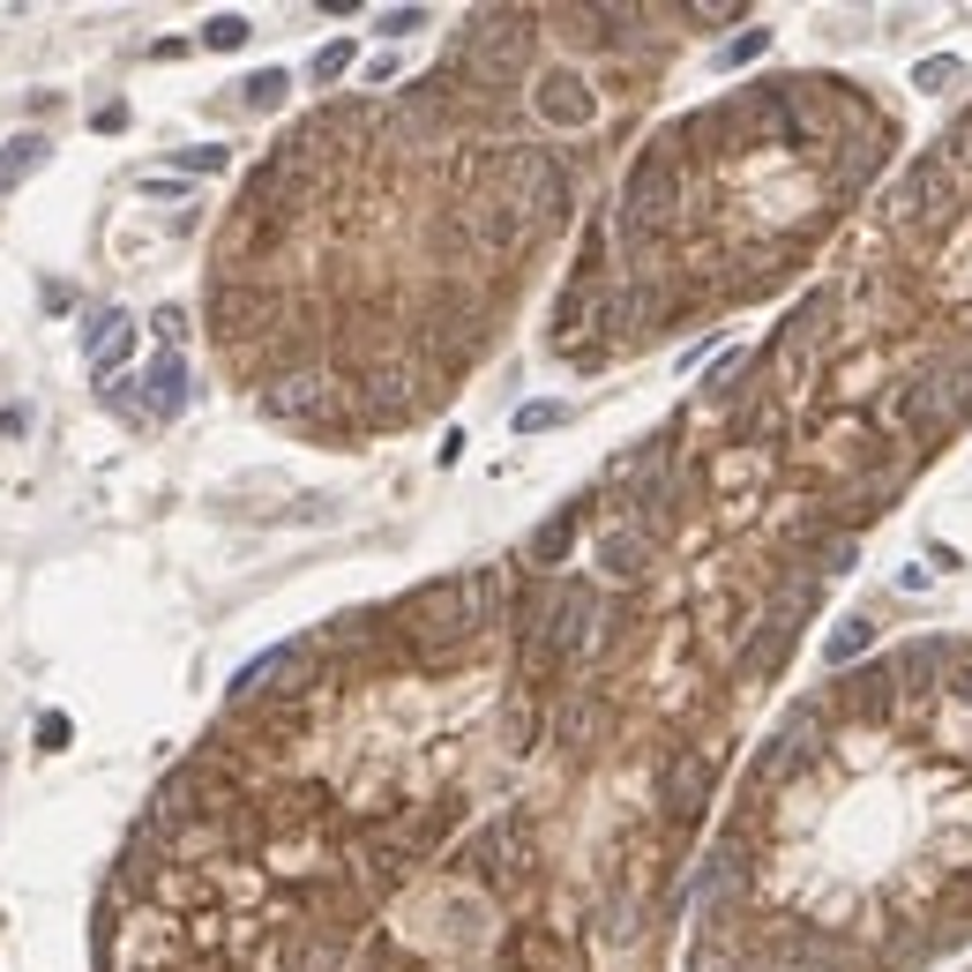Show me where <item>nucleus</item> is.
I'll return each instance as SVG.
<instances>
[{
    "instance_id": "nucleus-1",
    "label": "nucleus",
    "mask_w": 972,
    "mask_h": 972,
    "mask_svg": "<svg viewBox=\"0 0 972 972\" xmlns=\"http://www.w3.org/2000/svg\"><path fill=\"white\" fill-rule=\"evenodd\" d=\"M719 763H725V748H704V741L666 748V763H659V823H666L674 846H688V831L704 823L711 786H719Z\"/></svg>"
},
{
    "instance_id": "nucleus-2",
    "label": "nucleus",
    "mask_w": 972,
    "mask_h": 972,
    "mask_svg": "<svg viewBox=\"0 0 972 972\" xmlns=\"http://www.w3.org/2000/svg\"><path fill=\"white\" fill-rule=\"evenodd\" d=\"M651 569H659V539L636 531L629 516H606L598 524V576L606 584H643Z\"/></svg>"
},
{
    "instance_id": "nucleus-3",
    "label": "nucleus",
    "mask_w": 972,
    "mask_h": 972,
    "mask_svg": "<svg viewBox=\"0 0 972 972\" xmlns=\"http://www.w3.org/2000/svg\"><path fill=\"white\" fill-rule=\"evenodd\" d=\"M584 524H592V494H584V502H561V508L547 516V524L531 531V547H524V561H531L539 576H553V569L569 561V547H576V531H584Z\"/></svg>"
},
{
    "instance_id": "nucleus-4",
    "label": "nucleus",
    "mask_w": 972,
    "mask_h": 972,
    "mask_svg": "<svg viewBox=\"0 0 972 972\" xmlns=\"http://www.w3.org/2000/svg\"><path fill=\"white\" fill-rule=\"evenodd\" d=\"M868 651H876V614H846L838 629L823 636V659H831L838 674H853V666H860Z\"/></svg>"
},
{
    "instance_id": "nucleus-5",
    "label": "nucleus",
    "mask_w": 972,
    "mask_h": 972,
    "mask_svg": "<svg viewBox=\"0 0 972 972\" xmlns=\"http://www.w3.org/2000/svg\"><path fill=\"white\" fill-rule=\"evenodd\" d=\"M142 389H150V412H158V420L187 412V367H180V352H158L150 375H142Z\"/></svg>"
},
{
    "instance_id": "nucleus-6",
    "label": "nucleus",
    "mask_w": 972,
    "mask_h": 972,
    "mask_svg": "<svg viewBox=\"0 0 972 972\" xmlns=\"http://www.w3.org/2000/svg\"><path fill=\"white\" fill-rule=\"evenodd\" d=\"M45 158H53V142H45V135H8V142H0V195H15V187H23Z\"/></svg>"
},
{
    "instance_id": "nucleus-7",
    "label": "nucleus",
    "mask_w": 972,
    "mask_h": 972,
    "mask_svg": "<svg viewBox=\"0 0 972 972\" xmlns=\"http://www.w3.org/2000/svg\"><path fill=\"white\" fill-rule=\"evenodd\" d=\"M127 352H135V322H127V315H105V322L90 330V375H113Z\"/></svg>"
},
{
    "instance_id": "nucleus-8",
    "label": "nucleus",
    "mask_w": 972,
    "mask_h": 972,
    "mask_svg": "<svg viewBox=\"0 0 972 972\" xmlns=\"http://www.w3.org/2000/svg\"><path fill=\"white\" fill-rule=\"evenodd\" d=\"M285 90H293V76H285V68H262V76H248V83H240V98H248L254 113H270Z\"/></svg>"
},
{
    "instance_id": "nucleus-9",
    "label": "nucleus",
    "mask_w": 972,
    "mask_h": 972,
    "mask_svg": "<svg viewBox=\"0 0 972 972\" xmlns=\"http://www.w3.org/2000/svg\"><path fill=\"white\" fill-rule=\"evenodd\" d=\"M763 53H770V31H741V38H725L719 45V68H748V60H763Z\"/></svg>"
},
{
    "instance_id": "nucleus-10",
    "label": "nucleus",
    "mask_w": 972,
    "mask_h": 972,
    "mask_svg": "<svg viewBox=\"0 0 972 972\" xmlns=\"http://www.w3.org/2000/svg\"><path fill=\"white\" fill-rule=\"evenodd\" d=\"M203 45H210V53H240V45H248V15H210V23H203Z\"/></svg>"
},
{
    "instance_id": "nucleus-11",
    "label": "nucleus",
    "mask_w": 972,
    "mask_h": 972,
    "mask_svg": "<svg viewBox=\"0 0 972 972\" xmlns=\"http://www.w3.org/2000/svg\"><path fill=\"white\" fill-rule=\"evenodd\" d=\"M958 76H965V68H958L950 53H935V60H920V68H913V90H950Z\"/></svg>"
},
{
    "instance_id": "nucleus-12",
    "label": "nucleus",
    "mask_w": 972,
    "mask_h": 972,
    "mask_svg": "<svg viewBox=\"0 0 972 972\" xmlns=\"http://www.w3.org/2000/svg\"><path fill=\"white\" fill-rule=\"evenodd\" d=\"M561 420H569V404L539 397V404H524V412H516V434H547V426H561Z\"/></svg>"
},
{
    "instance_id": "nucleus-13",
    "label": "nucleus",
    "mask_w": 972,
    "mask_h": 972,
    "mask_svg": "<svg viewBox=\"0 0 972 972\" xmlns=\"http://www.w3.org/2000/svg\"><path fill=\"white\" fill-rule=\"evenodd\" d=\"M307 76H315V83H338V76H352V45H344V38H338V45H322Z\"/></svg>"
},
{
    "instance_id": "nucleus-14",
    "label": "nucleus",
    "mask_w": 972,
    "mask_h": 972,
    "mask_svg": "<svg viewBox=\"0 0 972 972\" xmlns=\"http://www.w3.org/2000/svg\"><path fill=\"white\" fill-rule=\"evenodd\" d=\"M681 23H741V8L733 0H696V8H681Z\"/></svg>"
},
{
    "instance_id": "nucleus-15",
    "label": "nucleus",
    "mask_w": 972,
    "mask_h": 972,
    "mask_svg": "<svg viewBox=\"0 0 972 972\" xmlns=\"http://www.w3.org/2000/svg\"><path fill=\"white\" fill-rule=\"evenodd\" d=\"M172 165H180V172H225V150H217V142H203V150H180Z\"/></svg>"
},
{
    "instance_id": "nucleus-16",
    "label": "nucleus",
    "mask_w": 972,
    "mask_h": 972,
    "mask_svg": "<svg viewBox=\"0 0 972 972\" xmlns=\"http://www.w3.org/2000/svg\"><path fill=\"white\" fill-rule=\"evenodd\" d=\"M68 733H76V725L60 719V711H45V719H38V748H45V756H53V748H68Z\"/></svg>"
},
{
    "instance_id": "nucleus-17",
    "label": "nucleus",
    "mask_w": 972,
    "mask_h": 972,
    "mask_svg": "<svg viewBox=\"0 0 972 972\" xmlns=\"http://www.w3.org/2000/svg\"><path fill=\"white\" fill-rule=\"evenodd\" d=\"M150 330H158V338H165V352L180 338H187V315H180V307H158V322H150Z\"/></svg>"
},
{
    "instance_id": "nucleus-18",
    "label": "nucleus",
    "mask_w": 972,
    "mask_h": 972,
    "mask_svg": "<svg viewBox=\"0 0 972 972\" xmlns=\"http://www.w3.org/2000/svg\"><path fill=\"white\" fill-rule=\"evenodd\" d=\"M420 23H426V8H389V15H381L389 38H404V31H420Z\"/></svg>"
},
{
    "instance_id": "nucleus-19",
    "label": "nucleus",
    "mask_w": 972,
    "mask_h": 972,
    "mask_svg": "<svg viewBox=\"0 0 972 972\" xmlns=\"http://www.w3.org/2000/svg\"><path fill=\"white\" fill-rule=\"evenodd\" d=\"M381 83H397V53H375L367 60V90H381Z\"/></svg>"
}]
</instances>
